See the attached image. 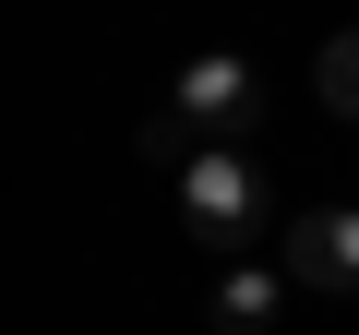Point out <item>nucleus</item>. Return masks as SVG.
I'll use <instances>...</instances> for the list:
<instances>
[{
	"mask_svg": "<svg viewBox=\"0 0 359 335\" xmlns=\"http://www.w3.org/2000/svg\"><path fill=\"white\" fill-rule=\"evenodd\" d=\"M264 204H276V192H264V168H252L240 144H228V156H204V144H192V168H180V216H192L204 240H252V228H264Z\"/></svg>",
	"mask_w": 359,
	"mask_h": 335,
	"instance_id": "nucleus-1",
	"label": "nucleus"
},
{
	"mask_svg": "<svg viewBox=\"0 0 359 335\" xmlns=\"http://www.w3.org/2000/svg\"><path fill=\"white\" fill-rule=\"evenodd\" d=\"M264 96H252V60H192L180 72V120H156V156H180V132H240Z\"/></svg>",
	"mask_w": 359,
	"mask_h": 335,
	"instance_id": "nucleus-2",
	"label": "nucleus"
},
{
	"mask_svg": "<svg viewBox=\"0 0 359 335\" xmlns=\"http://www.w3.org/2000/svg\"><path fill=\"white\" fill-rule=\"evenodd\" d=\"M287 275L323 287V299H347V287H359V204H311V216L287 228Z\"/></svg>",
	"mask_w": 359,
	"mask_h": 335,
	"instance_id": "nucleus-3",
	"label": "nucleus"
},
{
	"mask_svg": "<svg viewBox=\"0 0 359 335\" xmlns=\"http://www.w3.org/2000/svg\"><path fill=\"white\" fill-rule=\"evenodd\" d=\"M264 311H276V275H252V264H240V275H216V323H228V335H252Z\"/></svg>",
	"mask_w": 359,
	"mask_h": 335,
	"instance_id": "nucleus-4",
	"label": "nucleus"
},
{
	"mask_svg": "<svg viewBox=\"0 0 359 335\" xmlns=\"http://www.w3.org/2000/svg\"><path fill=\"white\" fill-rule=\"evenodd\" d=\"M323 96H335V108H347V120H359V25H347V36H335V48H323Z\"/></svg>",
	"mask_w": 359,
	"mask_h": 335,
	"instance_id": "nucleus-5",
	"label": "nucleus"
}]
</instances>
